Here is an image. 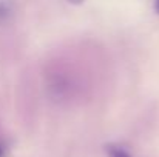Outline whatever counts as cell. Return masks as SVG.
Segmentation results:
<instances>
[{"label": "cell", "instance_id": "3957f363", "mask_svg": "<svg viewBox=\"0 0 159 157\" xmlns=\"http://www.w3.org/2000/svg\"><path fill=\"white\" fill-rule=\"evenodd\" d=\"M155 8H156V12L159 14V0H155Z\"/></svg>", "mask_w": 159, "mask_h": 157}, {"label": "cell", "instance_id": "7a4b0ae2", "mask_svg": "<svg viewBox=\"0 0 159 157\" xmlns=\"http://www.w3.org/2000/svg\"><path fill=\"white\" fill-rule=\"evenodd\" d=\"M5 154H6V148H5V145L0 142V157H5Z\"/></svg>", "mask_w": 159, "mask_h": 157}, {"label": "cell", "instance_id": "6da1fadb", "mask_svg": "<svg viewBox=\"0 0 159 157\" xmlns=\"http://www.w3.org/2000/svg\"><path fill=\"white\" fill-rule=\"evenodd\" d=\"M105 151L108 157H131V154L122 145H117V143H108L105 146Z\"/></svg>", "mask_w": 159, "mask_h": 157}]
</instances>
